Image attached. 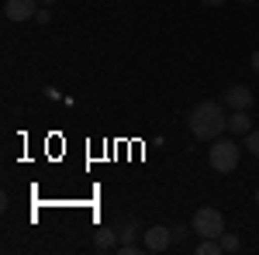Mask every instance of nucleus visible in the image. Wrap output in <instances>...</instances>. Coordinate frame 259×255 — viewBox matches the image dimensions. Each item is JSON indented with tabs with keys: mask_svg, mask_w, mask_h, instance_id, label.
Returning <instances> with one entry per match:
<instances>
[{
	"mask_svg": "<svg viewBox=\"0 0 259 255\" xmlns=\"http://www.w3.org/2000/svg\"><path fill=\"white\" fill-rule=\"evenodd\" d=\"M187 128L197 141H214L221 131H228V118H225V107L214 100H204L197 104L190 114H187Z\"/></svg>",
	"mask_w": 259,
	"mask_h": 255,
	"instance_id": "1",
	"label": "nucleus"
},
{
	"mask_svg": "<svg viewBox=\"0 0 259 255\" xmlns=\"http://www.w3.org/2000/svg\"><path fill=\"white\" fill-rule=\"evenodd\" d=\"M207 159H211V169H214V173H232V169L239 166V145L228 141V138H214Z\"/></svg>",
	"mask_w": 259,
	"mask_h": 255,
	"instance_id": "2",
	"label": "nucleus"
},
{
	"mask_svg": "<svg viewBox=\"0 0 259 255\" xmlns=\"http://www.w3.org/2000/svg\"><path fill=\"white\" fill-rule=\"evenodd\" d=\"M190 231H197L200 238H218L225 231V217L218 207H197L194 221H190Z\"/></svg>",
	"mask_w": 259,
	"mask_h": 255,
	"instance_id": "3",
	"label": "nucleus"
},
{
	"mask_svg": "<svg viewBox=\"0 0 259 255\" xmlns=\"http://www.w3.org/2000/svg\"><path fill=\"white\" fill-rule=\"evenodd\" d=\"M252 90H249V86H228V90H225V97H221V104H225V107H232V111H249V107H252Z\"/></svg>",
	"mask_w": 259,
	"mask_h": 255,
	"instance_id": "4",
	"label": "nucleus"
},
{
	"mask_svg": "<svg viewBox=\"0 0 259 255\" xmlns=\"http://www.w3.org/2000/svg\"><path fill=\"white\" fill-rule=\"evenodd\" d=\"M35 11H38V0H7L4 4V18L7 21H28L35 18Z\"/></svg>",
	"mask_w": 259,
	"mask_h": 255,
	"instance_id": "5",
	"label": "nucleus"
},
{
	"mask_svg": "<svg viewBox=\"0 0 259 255\" xmlns=\"http://www.w3.org/2000/svg\"><path fill=\"white\" fill-rule=\"evenodd\" d=\"M169 245H173V231H169V228L156 224V228L145 231V248H149V252H166Z\"/></svg>",
	"mask_w": 259,
	"mask_h": 255,
	"instance_id": "6",
	"label": "nucleus"
},
{
	"mask_svg": "<svg viewBox=\"0 0 259 255\" xmlns=\"http://www.w3.org/2000/svg\"><path fill=\"white\" fill-rule=\"evenodd\" d=\"M228 131H232V135H249V131H252L249 111H235V114L228 118Z\"/></svg>",
	"mask_w": 259,
	"mask_h": 255,
	"instance_id": "7",
	"label": "nucleus"
},
{
	"mask_svg": "<svg viewBox=\"0 0 259 255\" xmlns=\"http://www.w3.org/2000/svg\"><path fill=\"white\" fill-rule=\"evenodd\" d=\"M94 245H97V248H104V252H107V248H118V241H114V231H107V228H104V231H97Z\"/></svg>",
	"mask_w": 259,
	"mask_h": 255,
	"instance_id": "8",
	"label": "nucleus"
},
{
	"mask_svg": "<svg viewBox=\"0 0 259 255\" xmlns=\"http://www.w3.org/2000/svg\"><path fill=\"white\" fill-rule=\"evenodd\" d=\"M194 252H197V255H218L221 252V241H218V238H204Z\"/></svg>",
	"mask_w": 259,
	"mask_h": 255,
	"instance_id": "9",
	"label": "nucleus"
},
{
	"mask_svg": "<svg viewBox=\"0 0 259 255\" xmlns=\"http://www.w3.org/2000/svg\"><path fill=\"white\" fill-rule=\"evenodd\" d=\"M218 241H221V252H239V248H242V245H239V238H235V235H228V231H221Z\"/></svg>",
	"mask_w": 259,
	"mask_h": 255,
	"instance_id": "10",
	"label": "nucleus"
},
{
	"mask_svg": "<svg viewBox=\"0 0 259 255\" xmlns=\"http://www.w3.org/2000/svg\"><path fill=\"white\" fill-rule=\"evenodd\" d=\"M245 148H249V152L259 159V131H256V128H252V131L245 135Z\"/></svg>",
	"mask_w": 259,
	"mask_h": 255,
	"instance_id": "11",
	"label": "nucleus"
},
{
	"mask_svg": "<svg viewBox=\"0 0 259 255\" xmlns=\"http://www.w3.org/2000/svg\"><path fill=\"white\" fill-rule=\"evenodd\" d=\"M49 18H52V11H35V21L38 24H49Z\"/></svg>",
	"mask_w": 259,
	"mask_h": 255,
	"instance_id": "12",
	"label": "nucleus"
},
{
	"mask_svg": "<svg viewBox=\"0 0 259 255\" xmlns=\"http://www.w3.org/2000/svg\"><path fill=\"white\" fill-rule=\"evenodd\" d=\"M169 231H173V241H177V238L187 235V224H177V228H169Z\"/></svg>",
	"mask_w": 259,
	"mask_h": 255,
	"instance_id": "13",
	"label": "nucleus"
},
{
	"mask_svg": "<svg viewBox=\"0 0 259 255\" xmlns=\"http://www.w3.org/2000/svg\"><path fill=\"white\" fill-rule=\"evenodd\" d=\"M249 66H252V69L259 73V52H252V59H249Z\"/></svg>",
	"mask_w": 259,
	"mask_h": 255,
	"instance_id": "14",
	"label": "nucleus"
},
{
	"mask_svg": "<svg viewBox=\"0 0 259 255\" xmlns=\"http://www.w3.org/2000/svg\"><path fill=\"white\" fill-rule=\"evenodd\" d=\"M200 4H207V7H221L225 0H200Z\"/></svg>",
	"mask_w": 259,
	"mask_h": 255,
	"instance_id": "15",
	"label": "nucleus"
},
{
	"mask_svg": "<svg viewBox=\"0 0 259 255\" xmlns=\"http://www.w3.org/2000/svg\"><path fill=\"white\" fill-rule=\"evenodd\" d=\"M239 4H256V0H239Z\"/></svg>",
	"mask_w": 259,
	"mask_h": 255,
	"instance_id": "16",
	"label": "nucleus"
},
{
	"mask_svg": "<svg viewBox=\"0 0 259 255\" xmlns=\"http://www.w3.org/2000/svg\"><path fill=\"white\" fill-rule=\"evenodd\" d=\"M41 4H56V0H41Z\"/></svg>",
	"mask_w": 259,
	"mask_h": 255,
	"instance_id": "17",
	"label": "nucleus"
},
{
	"mask_svg": "<svg viewBox=\"0 0 259 255\" xmlns=\"http://www.w3.org/2000/svg\"><path fill=\"white\" fill-rule=\"evenodd\" d=\"M256 203H259V190H256Z\"/></svg>",
	"mask_w": 259,
	"mask_h": 255,
	"instance_id": "18",
	"label": "nucleus"
}]
</instances>
